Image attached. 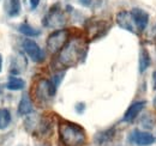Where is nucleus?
<instances>
[{"label":"nucleus","instance_id":"f257e3e1","mask_svg":"<svg viewBox=\"0 0 156 146\" xmlns=\"http://www.w3.org/2000/svg\"><path fill=\"white\" fill-rule=\"evenodd\" d=\"M87 53V44L80 38L69 41L60 50L58 56L59 62L64 67H75L84 59Z\"/></svg>","mask_w":156,"mask_h":146},{"label":"nucleus","instance_id":"6e6552de","mask_svg":"<svg viewBox=\"0 0 156 146\" xmlns=\"http://www.w3.org/2000/svg\"><path fill=\"white\" fill-rule=\"evenodd\" d=\"M130 13L132 16L136 28L138 30L143 31L149 23V13L147 11H144L143 9H139V7H133L130 11Z\"/></svg>","mask_w":156,"mask_h":146},{"label":"nucleus","instance_id":"f03ea898","mask_svg":"<svg viewBox=\"0 0 156 146\" xmlns=\"http://www.w3.org/2000/svg\"><path fill=\"white\" fill-rule=\"evenodd\" d=\"M59 138L65 146H83L87 143V133L78 123L70 121H60Z\"/></svg>","mask_w":156,"mask_h":146},{"label":"nucleus","instance_id":"bb28decb","mask_svg":"<svg viewBox=\"0 0 156 146\" xmlns=\"http://www.w3.org/2000/svg\"><path fill=\"white\" fill-rule=\"evenodd\" d=\"M155 33H156V26H155Z\"/></svg>","mask_w":156,"mask_h":146},{"label":"nucleus","instance_id":"9b49d317","mask_svg":"<svg viewBox=\"0 0 156 146\" xmlns=\"http://www.w3.org/2000/svg\"><path fill=\"white\" fill-rule=\"evenodd\" d=\"M33 109H34V107H33V102H31L29 95L24 93L20 98V104H18V114L20 115H29L33 113Z\"/></svg>","mask_w":156,"mask_h":146},{"label":"nucleus","instance_id":"7ed1b4c3","mask_svg":"<svg viewBox=\"0 0 156 146\" xmlns=\"http://www.w3.org/2000/svg\"><path fill=\"white\" fill-rule=\"evenodd\" d=\"M67 42H69V30H66V29H58V30L53 31L48 36L46 46H47V49L52 54H55V53L60 52L64 48V46Z\"/></svg>","mask_w":156,"mask_h":146},{"label":"nucleus","instance_id":"f3484780","mask_svg":"<svg viewBox=\"0 0 156 146\" xmlns=\"http://www.w3.org/2000/svg\"><path fill=\"white\" fill-rule=\"evenodd\" d=\"M11 113L6 108L0 109V130H4L11 125Z\"/></svg>","mask_w":156,"mask_h":146},{"label":"nucleus","instance_id":"1a4fd4ad","mask_svg":"<svg viewBox=\"0 0 156 146\" xmlns=\"http://www.w3.org/2000/svg\"><path fill=\"white\" fill-rule=\"evenodd\" d=\"M115 20H117V24L121 29H124L126 31H130L132 34L136 33V30H135V26L136 25H135V22H133L132 16H131L130 12H127V11H120V12H118Z\"/></svg>","mask_w":156,"mask_h":146},{"label":"nucleus","instance_id":"2eb2a0df","mask_svg":"<svg viewBox=\"0 0 156 146\" xmlns=\"http://www.w3.org/2000/svg\"><path fill=\"white\" fill-rule=\"evenodd\" d=\"M20 0H7L6 1V11L10 17H17L20 13Z\"/></svg>","mask_w":156,"mask_h":146},{"label":"nucleus","instance_id":"5701e85b","mask_svg":"<svg viewBox=\"0 0 156 146\" xmlns=\"http://www.w3.org/2000/svg\"><path fill=\"white\" fill-rule=\"evenodd\" d=\"M79 2L83 5V6H85V7H88V6H90L91 5V2H93V0H79Z\"/></svg>","mask_w":156,"mask_h":146},{"label":"nucleus","instance_id":"393cba45","mask_svg":"<svg viewBox=\"0 0 156 146\" xmlns=\"http://www.w3.org/2000/svg\"><path fill=\"white\" fill-rule=\"evenodd\" d=\"M2 71V56L0 55V72Z\"/></svg>","mask_w":156,"mask_h":146},{"label":"nucleus","instance_id":"f8f14e48","mask_svg":"<svg viewBox=\"0 0 156 146\" xmlns=\"http://www.w3.org/2000/svg\"><path fill=\"white\" fill-rule=\"evenodd\" d=\"M25 86V82L20 78V77H16V75H11L9 77V80L7 83L5 84V88L7 90H11V91H20L23 90Z\"/></svg>","mask_w":156,"mask_h":146},{"label":"nucleus","instance_id":"dca6fc26","mask_svg":"<svg viewBox=\"0 0 156 146\" xmlns=\"http://www.w3.org/2000/svg\"><path fill=\"white\" fill-rule=\"evenodd\" d=\"M18 30H20V33H22L23 35H25L28 37H37L41 35V31L39 29H35V28H33L31 25H29L27 23L20 24L18 25Z\"/></svg>","mask_w":156,"mask_h":146},{"label":"nucleus","instance_id":"412c9836","mask_svg":"<svg viewBox=\"0 0 156 146\" xmlns=\"http://www.w3.org/2000/svg\"><path fill=\"white\" fill-rule=\"evenodd\" d=\"M85 109V104L84 103H78L77 106H76V110H77V113H83Z\"/></svg>","mask_w":156,"mask_h":146},{"label":"nucleus","instance_id":"0eeeda50","mask_svg":"<svg viewBox=\"0 0 156 146\" xmlns=\"http://www.w3.org/2000/svg\"><path fill=\"white\" fill-rule=\"evenodd\" d=\"M129 140L138 146H149L151 144H154L156 139L155 137L149 132H142L139 129H135L130 134V139Z\"/></svg>","mask_w":156,"mask_h":146},{"label":"nucleus","instance_id":"4be33fe9","mask_svg":"<svg viewBox=\"0 0 156 146\" xmlns=\"http://www.w3.org/2000/svg\"><path fill=\"white\" fill-rule=\"evenodd\" d=\"M39 4H40V0H30V7H31V10H35L39 6Z\"/></svg>","mask_w":156,"mask_h":146},{"label":"nucleus","instance_id":"6ab92c4d","mask_svg":"<svg viewBox=\"0 0 156 146\" xmlns=\"http://www.w3.org/2000/svg\"><path fill=\"white\" fill-rule=\"evenodd\" d=\"M113 133H114L113 129H108V130H106V132L98 133V135H96V138H95V140H96V143H98V144H103V143L108 141V140L113 137Z\"/></svg>","mask_w":156,"mask_h":146},{"label":"nucleus","instance_id":"a878e982","mask_svg":"<svg viewBox=\"0 0 156 146\" xmlns=\"http://www.w3.org/2000/svg\"><path fill=\"white\" fill-rule=\"evenodd\" d=\"M153 106H154V108L156 109V96L154 97V101H153Z\"/></svg>","mask_w":156,"mask_h":146},{"label":"nucleus","instance_id":"39448f33","mask_svg":"<svg viewBox=\"0 0 156 146\" xmlns=\"http://www.w3.org/2000/svg\"><path fill=\"white\" fill-rule=\"evenodd\" d=\"M23 49L34 62H42L44 60V57H46L44 52L42 50V48L34 40L25 38L23 41Z\"/></svg>","mask_w":156,"mask_h":146},{"label":"nucleus","instance_id":"a211bd4d","mask_svg":"<svg viewBox=\"0 0 156 146\" xmlns=\"http://www.w3.org/2000/svg\"><path fill=\"white\" fill-rule=\"evenodd\" d=\"M140 123H142V126L145 128V129H151V128L155 126L156 117L153 114H145V115L142 116Z\"/></svg>","mask_w":156,"mask_h":146},{"label":"nucleus","instance_id":"9d476101","mask_svg":"<svg viewBox=\"0 0 156 146\" xmlns=\"http://www.w3.org/2000/svg\"><path fill=\"white\" fill-rule=\"evenodd\" d=\"M145 104H147L145 101H138V102L132 103V104L127 108V110L125 111L124 117H122V121H124V122H132L137 116L140 114V111L144 109Z\"/></svg>","mask_w":156,"mask_h":146},{"label":"nucleus","instance_id":"423d86ee","mask_svg":"<svg viewBox=\"0 0 156 146\" xmlns=\"http://www.w3.org/2000/svg\"><path fill=\"white\" fill-rule=\"evenodd\" d=\"M64 24H65V16L61 12V10L57 7H52L51 11L43 18V25L46 28L60 29Z\"/></svg>","mask_w":156,"mask_h":146},{"label":"nucleus","instance_id":"4468645a","mask_svg":"<svg viewBox=\"0 0 156 146\" xmlns=\"http://www.w3.org/2000/svg\"><path fill=\"white\" fill-rule=\"evenodd\" d=\"M106 23L105 22H91L88 26H87V31L90 38H95L98 37L102 34V30L106 29Z\"/></svg>","mask_w":156,"mask_h":146},{"label":"nucleus","instance_id":"b1692460","mask_svg":"<svg viewBox=\"0 0 156 146\" xmlns=\"http://www.w3.org/2000/svg\"><path fill=\"white\" fill-rule=\"evenodd\" d=\"M153 83H154V88L156 89V71L153 73Z\"/></svg>","mask_w":156,"mask_h":146},{"label":"nucleus","instance_id":"20e7f679","mask_svg":"<svg viewBox=\"0 0 156 146\" xmlns=\"http://www.w3.org/2000/svg\"><path fill=\"white\" fill-rule=\"evenodd\" d=\"M57 86L52 83V80L48 79H40L35 85V96L40 102H48L52 99L55 95Z\"/></svg>","mask_w":156,"mask_h":146},{"label":"nucleus","instance_id":"ddd939ff","mask_svg":"<svg viewBox=\"0 0 156 146\" xmlns=\"http://www.w3.org/2000/svg\"><path fill=\"white\" fill-rule=\"evenodd\" d=\"M151 64V59H150V54L145 48H142L139 52V60H138V67H139V72L143 73L145 72L149 66Z\"/></svg>","mask_w":156,"mask_h":146},{"label":"nucleus","instance_id":"aec40b11","mask_svg":"<svg viewBox=\"0 0 156 146\" xmlns=\"http://www.w3.org/2000/svg\"><path fill=\"white\" fill-rule=\"evenodd\" d=\"M64 74H65L64 72H60V73H58V74H55V75H53V78H52V83H53L57 88L59 86V84L61 83V80L64 79Z\"/></svg>","mask_w":156,"mask_h":146}]
</instances>
